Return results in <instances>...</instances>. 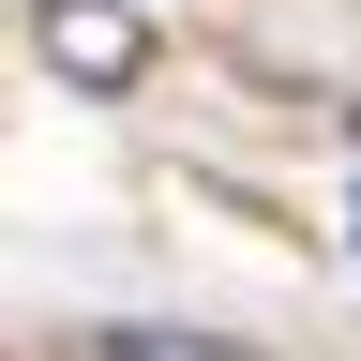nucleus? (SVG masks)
I'll list each match as a JSON object with an SVG mask.
<instances>
[{
    "instance_id": "nucleus-2",
    "label": "nucleus",
    "mask_w": 361,
    "mask_h": 361,
    "mask_svg": "<svg viewBox=\"0 0 361 361\" xmlns=\"http://www.w3.org/2000/svg\"><path fill=\"white\" fill-rule=\"evenodd\" d=\"M90 361H271V346H226V331H90Z\"/></svg>"
},
{
    "instance_id": "nucleus-1",
    "label": "nucleus",
    "mask_w": 361,
    "mask_h": 361,
    "mask_svg": "<svg viewBox=\"0 0 361 361\" xmlns=\"http://www.w3.org/2000/svg\"><path fill=\"white\" fill-rule=\"evenodd\" d=\"M45 61L75 90H135L151 75V16H121V0H45Z\"/></svg>"
}]
</instances>
